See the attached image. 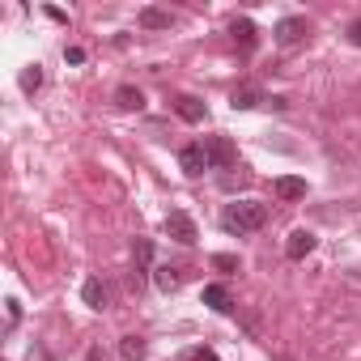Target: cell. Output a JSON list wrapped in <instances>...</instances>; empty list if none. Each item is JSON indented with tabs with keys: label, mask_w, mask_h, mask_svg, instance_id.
<instances>
[{
	"label": "cell",
	"mask_w": 361,
	"mask_h": 361,
	"mask_svg": "<svg viewBox=\"0 0 361 361\" xmlns=\"http://www.w3.org/2000/svg\"><path fill=\"white\" fill-rule=\"evenodd\" d=\"M264 221H268V204H259V200H238V204H230L221 213V230L234 234V238L264 230Z\"/></svg>",
	"instance_id": "obj_1"
},
{
	"label": "cell",
	"mask_w": 361,
	"mask_h": 361,
	"mask_svg": "<svg viewBox=\"0 0 361 361\" xmlns=\"http://www.w3.org/2000/svg\"><path fill=\"white\" fill-rule=\"evenodd\" d=\"M166 234H170L174 243H183V247H196V238H200L192 213H183V209H170V213H166Z\"/></svg>",
	"instance_id": "obj_2"
},
{
	"label": "cell",
	"mask_w": 361,
	"mask_h": 361,
	"mask_svg": "<svg viewBox=\"0 0 361 361\" xmlns=\"http://www.w3.org/2000/svg\"><path fill=\"white\" fill-rule=\"evenodd\" d=\"M204 153H209V166H213V170H230V166L238 161V149H234L230 136H209V140H204Z\"/></svg>",
	"instance_id": "obj_3"
},
{
	"label": "cell",
	"mask_w": 361,
	"mask_h": 361,
	"mask_svg": "<svg viewBox=\"0 0 361 361\" xmlns=\"http://www.w3.org/2000/svg\"><path fill=\"white\" fill-rule=\"evenodd\" d=\"M306 35H310V22H306V18H281L276 30H272V39H276L281 47H298Z\"/></svg>",
	"instance_id": "obj_4"
},
{
	"label": "cell",
	"mask_w": 361,
	"mask_h": 361,
	"mask_svg": "<svg viewBox=\"0 0 361 361\" xmlns=\"http://www.w3.org/2000/svg\"><path fill=\"white\" fill-rule=\"evenodd\" d=\"M178 170H183L188 178H200L204 170H213V166H209L204 145H183V149H178Z\"/></svg>",
	"instance_id": "obj_5"
},
{
	"label": "cell",
	"mask_w": 361,
	"mask_h": 361,
	"mask_svg": "<svg viewBox=\"0 0 361 361\" xmlns=\"http://www.w3.org/2000/svg\"><path fill=\"white\" fill-rule=\"evenodd\" d=\"M272 192H276V200H285V204L306 200V178H298V174H281L276 183H272Z\"/></svg>",
	"instance_id": "obj_6"
},
{
	"label": "cell",
	"mask_w": 361,
	"mask_h": 361,
	"mask_svg": "<svg viewBox=\"0 0 361 361\" xmlns=\"http://www.w3.org/2000/svg\"><path fill=\"white\" fill-rule=\"evenodd\" d=\"M170 106H174V115H178V119H188V123H200V119L209 115V111H204V102H200V98H192V94H178Z\"/></svg>",
	"instance_id": "obj_7"
},
{
	"label": "cell",
	"mask_w": 361,
	"mask_h": 361,
	"mask_svg": "<svg viewBox=\"0 0 361 361\" xmlns=\"http://www.w3.org/2000/svg\"><path fill=\"white\" fill-rule=\"evenodd\" d=\"M230 35H234V43H238L247 56H251V51H255V43H259V30H255V22H251V18H238V22L230 26Z\"/></svg>",
	"instance_id": "obj_8"
},
{
	"label": "cell",
	"mask_w": 361,
	"mask_h": 361,
	"mask_svg": "<svg viewBox=\"0 0 361 361\" xmlns=\"http://www.w3.org/2000/svg\"><path fill=\"white\" fill-rule=\"evenodd\" d=\"M314 243H319V238H314L310 230H293L289 243H285V255H289V259H306V255L314 251Z\"/></svg>",
	"instance_id": "obj_9"
},
{
	"label": "cell",
	"mask_w": 361,
	"mask_h": 361,
	"mask_svg": "<svg viewBox=\"0 0 361 361\" xmlns=\"http://www.w3.org/2000/svg\"><path fill=\"white\" fill-rule=\"evenodd\" d=\"M204 306H213L217 314H230L234 310V298H230L226 285H204Z\"/></svg>",
	"instance_id": "obj_10"
},
{
	"label": "cell",
	"mask_w": 361,
	"mask_h": 361,
	"mask_svg": "<svg viewBox=\"0 0 361 361\" xmlns=\"http://www.w3.org/2000/svg\"><path fill=\"white\" fill-rule=\"evenodd\" d=\"M136 22H140V30H170V22H174V18H170L166 9H153V5H149V9H140V13H136Z\"/></svg>",
	"instance_id": "obj_11"
},
{
	"label": "cell",
	"mask_w": 361,
	"mask_h": 361,
	"mask_svg": "<svg viewBox=\"0 0 361 361\" xmlns=\"http://www.w3.org/2000/svg\"><path fill=\"white\" fill-rule=\"evenodd\" d=\"M178 281H183V276H178V268H170V264H157V268H153V285H157L161 293H174Z\"/></svg>",
	"instance_id": "obj_12"
},
{
	"label": "cell",
	"mask_w": 361,
	"mask_h": 361,
	"mask_svg": "<svg viewBox=\"0 0 361 361\" xmlns=\"http://www.w3.org/2000/svg\"><path fill=\"white\" fill-rule=\"evenodd\" d=\"M115 106H119V111H140V106H145V94H140L136 85H119V90H115Z\"/></svg>",
	"instance_id": "obj_13"
},
{
	"label": "cell",
	"mask_w": 361,
	"mask_h": 361,
	"mask_svg": "<svg viewBox=\"0 0 361 361\" xmlns=\"http://www.w3.org/2000/svg\"><path fill=\"white\" fill-rule=\"evenodd\" d=\"M259 102H264V94H259L255 85H243V90H234V98H230L234 111H255Z\"/></svg>",
	"instance_id": "obj_14"
},
{
	"label": "cell",
	"mask_w": 361,
	"mask_h": 361,
	"mask_svg": "<svg viewBox=\"0 0 361 361\" xmlns=\"http://www.w3.org/2000/svg\"><path fill=\"white\" fill-rule=\"evenodd\" d=\"M81 302H85V306H94V310H102V306H106V289H102V281H98V276H90V281L81 285Z\"/></svg>",
	"instance_id": "obj_15"
},
{
	"label": "cell",
	"mask_w": 361,
	"mask_h": 361,
	"mask_svg": "<svg viewBox=\"0 0 361 361\" xmlns=\"http://www.w3.org/2000/svg\"><path fill=\"white\" fill-rule=\"evenodd\" d=\"M119 353H123V361H145V353H149V344H145L140 336H123V344H119Z\"/></svg>",
	"instance_id": "obj_16"
},
{
	"label": "cell",
	"mask_w": 361,
	"mask_h": 361,
	"mask_svg": "<svg viewBox=\"0 0 361 361\" xmlns=\"http://www.w3.org/2000/svg\"><path fill=\"white\" fill-rule=\"evenodd\" d=\"M149 264H153V243L149 238H136V276H145Z\"/></svg>",
	"instance_id": "obj_17"
},
{
	"label": "cell",
	"mask_w": 361,
	"mask_h": 361,
	"mask_svg": "<svg viewBox=\"0 0 361 361\" xmlns=\"http://www.w3.org/2000/svg\"><path fill=\"white\" fill-rule=\"evenodd\" d=\"M39 85H43V68H39V64H30V68L22 73V90H26V94H35Z\"/></svg>",
	"instance_id": "obj_18"
},
{
	"label": "cell",
	"mask_w": 361,
	"mask_h": 361,
	"mask_svg": "<svg viewBox=\"0 0 361 361\" xmlns=\"http://www.w3.org/2000/svg\"><path fill=\"white\" fill-rule=\"evenodd\" d=\"M178 361H221V357H217L213 348H204V344H200V348H188L183 357H178Z\"/></svg>",
	"instance_id": "obj_19"
},
{
	"label": "cell",
	"mask_w": 361,
	"mask_h": 361,
	"mask_svg": "<svg viewBox=\"0 0 361 361\" xmlns=\"http://www.w3.org/2000/svg\"><path fill=\"white\" fill-rule=\"evenodd\" d=\"M213 268L217 272H238V259L234 255H213Z\"/></svg>",
	"instance_id": "obj_20"
},
{
	"label": "cell",
	"mask_w": 361,
	"mask_h": 361,
	"mask_svg": "<svg viewBox=\"0 0 361 361\" xmlns=\"http://www.w3.org/2000/svg\"><path fill=\"white\" fill-rule=\"evenodd\" d=\"M64 60H68V64H85V51H81V47H64Z\"/></svg>",
	"instance_id": "obj_21"
},
{
	"label": "cell",
	"mask_w": 361,
	"mask_h": 361,
	"mask_svg": "<svg viewBox=\"0 0 361 361\" xmlns=\"http://www.w3.org/2000/svg\"><path fill=\"white\" fill-rule=\"evenodd\" d=\"M5 306H9V327H13V323H18V319H22V302H18V298H9V302H5Z\"/></svg>",
	"instance_id": "obj_22"
},
{
	"label": "cell",
	"mask_w": 361,
	"mask_h": 361,
	"mask_svg": "<svg viewBox=\"0 0 361 361\" xmlns=\"http://www.w3.org/2000/svg\"><path fill=\"white\" fill-rule=\"evenodd\" d=\"M348 43H353V47H361V22H353V26H348Z\"/></svg>",
	"instance_id": "obj_23"
}]
</instances>
